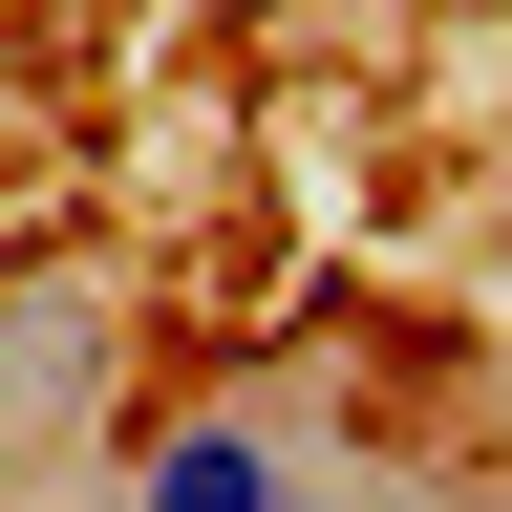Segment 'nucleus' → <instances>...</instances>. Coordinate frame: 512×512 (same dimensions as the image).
<instances>
[{
    "label": "nucleus",
    "mask_w": 512,
    "mask_h": 512,
    "mask_svg": "<svg viewBox=\"0 0 512 512\" xmlns=\"http://www.w3.org/2000/svg\"><path fill=\"white\" fill-rule=\"evenodd\" d=\"M107 512H320V470H299L256 406H150L128 470H107Z\"/></svg>",
    "instance_id": "f257e3e1"
},
{
    "label": "nucleus",
    "mask_w": 512,
    "mask_h": 512,
    "mask_svg": "<svg viewBox=\"0 0 512 512\" xmlns=\"http://www.w3.org/2000/svg\"><path fill=\"white\" fill-rule=\"evenodd\" d=\"M107 384V299H64V278H0V406H22V448L64 427Z\"/></svg>",
    "instance_id": "f03ea898"
},
{
    "label": "nucleus",
    "mask_w": 512,
    "mask_h": 512,
    "mask_svg": "<svg viewBox=\"0 0 512 512\" xmlns=\"http://www.w3.org/2000/svg\"><path fill=\"white\" fill-rule=\"evenodd\" d=\"M0 470H22V406H0Z\"/></svg>",
    "instance_id": "7ed1b4c3"
}]
</instances>
